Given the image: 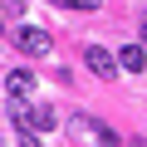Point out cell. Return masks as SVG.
<instances>
[{
  "label": "cell",
  "instance_id": "7a4b0ae2",
  "mask_svg": "<svg viewBox=\"0 0 147 147\" xmlns=\"http://www.w3.org/2000/svg\"><path fill=\"white\" fill-rule=\"evenodd\" d=\"M10 39L25 54H49V30H39V25H20V30H10Z\"/></svg>",
  "mask_w": 147,
  "mask_h": 147
},
{
  "label": "cell",
  "instance_id": "8992f818",
  "mask_svg": "<svg viewBox=\"0 0 147 147\" xmlns=\"http://www.w3.org/2000/svg\"><path fill=\"white\" fill-rule=\"evenodd\" d=\"M20 147H44V137H39V132H30V127H20Z\"/></svg>",
  "mask_w": 147,
  "mask_h": 147
},
{
  "label": "cell",
  "instance_id": "5b68a950",
  "mask_svg": "<svg viewBox=\"0 0 147 147\" xmlns=\"http://www.w3.org/2000/svg\"><path fill=\"white\" fill-rule=\"evenodd\" d=\"M118 69H127V74H137V69H147V54H142V44H127V49L118 54Z\"/></svg>",
  "mask_w": 147,
  "mask_h": 147
},
{
  "label": "cell",
  "instance_id": "3957f363",
  "mask_svg": "<svg viewBox=\"0 0 147 147\" xmlns=\"http://www.w3.org/2000/svg\"><path fill=\"white\" fill-rule=\"evenodd\" d=\"M5 93H10V108L30 103V93H34V74H30V69H10V79H5Z\"/></svg>",
  "mask_w": 147,
  "mask_h": 147
},
{
  "label": "cell",
  "instance_id": "9c48e42d",
  "mask_svg": "<svg viewBox=\"0 0 147 147\" xmlns=\"http://www.w3.org/2000/svg\"><path fill=\"white\" fill-rule=\"evenodd\" d=\"M137 147H147V142H137Z\"/></svg>",
  "mask_w": 147,
  "mask_h": 147
},
{
  "label": "cell",
  "instance_id": "277c9868",
  "mask_svg": "<svg viewBox=\"0 0 147 147\" xmlns=\"http://www.w3.org/2000/svg\"><path fill=\"white\" fill-rule=\"evenodd\" d=\"M84 64L98 74V79H118V54H108L103 44H88L84 49Z\"/></svg>",
  "mask_w": 147,
  "mask_h": 147
},
{
  "label": "cell",
  "instance_id": "ba28073f",
  "mask_svg": "<svg viewBox=\"0 0 147 147\" xmlns=\"http://www.w3.org/2000/svg\"><path fill=\"white\" fill-rule=\"evenodd\" d=\"M142 44H147V25H142Z\"/></svg>",
  "mask_w": 147,
  "mask_h": 147
},
{
  "label": "cell",
  "instance_id": "6da1fadb",
  "mask_svg": "<svg viewBox=\"0 0 147 147\" xmlns=\"http://www.w3.org/2000/svg\"><path fill=\"white\" fill-rule=\"evenodd\" d=\"M15 123L44 137V132H54V123H59V118H54V108H34V103H20V108H15Z\"/></svg>",
  "mask_w": 147,
  "mask_h": 147
},
{
  "label": "cell",
  "instance_id": "52a82bcc",
  "mask_svg": "<svg viewBox=\"0 0 147 147\" xmlns=\"http://www.w3.org/2000/svg\"><path fill=\"white\" fill-rule=\"evenodd\" d=\"M59 5H69V10H98L103 0H59Z\"/></svg>",
  "mask_w": 147,
  "mask_h": 147
}]
</instances>
